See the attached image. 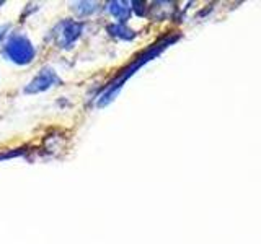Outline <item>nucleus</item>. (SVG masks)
Masks as SVG:
<instances>
[{"instance_id": "obj_1", "label": "nucleus", "mask_w": 261, "mask_h": 244, "mask_svg": "<svg viewBox=\"0 0 261 244\" xmlns=\"http://www.w3.org/2000/svg\"><path fill=\"white\" fill-rule=\"evenodd\" d=\"M4 55L7 57V60L16 65H28L35 60L36 47L33 46V43L27 36L13 35L7 39L4 46Z\"/></svg>"}, {"instance_id": "obj_2", "label": "nucleus", "mask_w": 261, "mask_h": 244, "mask_svg": "<svg viewBox=\"0 0 261 244\" xmlns=\"http://www.w3.org/2000/svg\"><path fill=\"white\" fill-rule=\"evenodd\" d=\"M84 33V23L77 20H62L51 31L54 44L59 49H72Z\"/></svg>"}, {"instance_id": "obj_3", "label": "nucleus", "mask_w": 261, "mask_h": 244, "mask_svg": "<svg viewBox=\"0 0 261 244\" xmlns=\"http://www.w3.org/2000/svg\"><path fill=\"white\" fill-rule=\"evenodd\" d=\"M56 83H59V77L54 69L51 67H44L38 72V75L31 78L30 83L24 86V93L27 95H36V93H43L46 89L53 88Z\"/></svg>"}, {"instance_id": "obj_4", "label": "nucleus", "mask_w": 261, "mask_h": 244, "mask_svg": "<svg viewBox=\"0 0 261 244\" xmlns=\"http://www.w3.org/2000/svg\"><path fill=\"white\" fill-rule=\"evenodd\" d=\"M106 10H108V13L113 16V18L119 20L121 23H124L129 18V7L124 2H118V0L108 2L106 4Z\"/></svg>"}, {"instance_id": "obj_5", "label": "nucleus", "mask_w": 261, "mask_h": 244, "mask_svg": "<svg viewBox=\"0 0 261 244\" xmlns=\"http://www.w3.org/2000/svg\"><path fill=\"white\" fill-rule=\"evenodd\" d=\"M108 33L110 36L116 38V39H122V41H130L136 38V33L133 29H129L124 23H113L108 26Z\"/></svg>"}, {"instance_id": "obj_6", "label": "nucleus", "mask_w": 261, "mask_h": 244, "mask_svg": "<svg viewBox=\"0 0 261 244\" xmlns=\"http://www.w3.org/2000/svg\"><path fill=\"white\" fill-rule=\"evenodd\" d=\"M98 8L100 7H98L96 2H75V4H72L70 10L77 16H80V18H85V16L93 15Z\"/></svg>"}, {"instance_id": "obj_7", "label": "nucleus", "mask_w": 261, "mask_h": 244, "mask_svg": "<svg viewBox=\"0 0 261 244\" xmlns=\"http://www.w3.org/2000/svg\"><path fill=\"white\" fill-rule=\"evenodd\" d=\"M8 24H2V26H0V43H2V41L7 38V35H8Z\"/></svg>"}, {"instance_id": "obj_8", "label": "nucleus", "mask_w": 261, "mask_h": 244, "mask_svg": "<svg viewBox=\"0 0 261 244\" xmlns=\"http://www.w3.org/2000/svg\"><path fill=\"white\" fill-rule=\"evenodd\" d=\"M0 5H4V2H0Z\"/></svg>"}]
</instances>
